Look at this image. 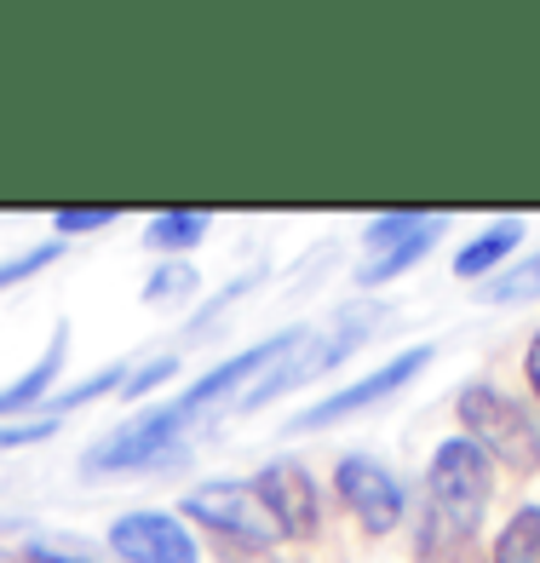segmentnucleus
I'll return each mask as SVG.
<instances>
[{"instance_id":"1","label":"nucleus","mask_w":540,"mask_h":563,"mask_svg":"<svg viewBox=\"0 0 540 563\" xmlns=\"http://www.w3.org/2000/svg\"><path fill=\"white\" fill-rule=\"evenodd\" d=\"M426 489H431L426 547H437V534H449V541H466V534L477 529V511H483L488 489H495V460H488L472 438H449L443 449L431 454Z\"/></svg>"},{"instance_id":"2","label":"nucleus","mask_w":540,"mask_h":563,"mask_svg":"<svg viewBox=\"0 0 540 563\" xmlns=\"http://www.w3.org/2000/svg\"><path fill=\"white\" fill-rule=\"evenodd\" d=\"M460 420H466V438L488 460H500V466H511V472H540V426L506 391L466 386L460 391Z\"/></svg>"},{"instance_id":"3","label":"nucleus","mask_w":540,"mask_h":563,"mask_svg":"<svg viewBox=\"0 0 540 563\" xmlns=\"http://www.w3.org/2000/svg\"><path fill=\"white\" fill-rule=\"evenodd\" d=\"M185 511H190L196 523L219 529L224 541L253 547V552H265V547H276V541H288L253 483H201V489L185 500Z\"/></svg>"},{"instance_id":"4","label":"nucleus","mask_w":540,"mask_h":563,"mask_svg":"<svg viewBox=\"0 0 540 563\" xmlns=\"http://www.w3.org/2000/svg\"><path fill=\"white\" fill-rule=\"evenodd\" d=\"M185 426H190V415L178 402L173 408H156V415H144L133 426L110 431V438L87 454V472H133V466H150V460H162L178 438H185Z\"/></svg>"},{"instance_id":"5","label":"nucleus","mask_w":540,"mask_h":563,"mask_svg":"<svg viewBox=\"0 0 540 563\" xmlns=\"http://www.w3.org/2000/svg\"><path fill=\"white\" fill-rule=\"evenodd\" d=\"M253 489H260V500L271 506V518L282 523V534L288 541H311L317 523H322V495L305 466H294V460H271V466H260V477H253Z\"/></svg>"},{"instance_id":"6","label":"nucleus","mask_w":540,"mask_h":563,"mask_svg":"<svg viewBox=\"0 0 540 563\" xmlns=\"http://www.w3.org/2000/svg\"><path fill=\"white\" fill-rule=\"evenodd\" d=\"M110 547L126 563H196V534L167 511H126L110 523Z\"/></svg>"},{"instance_id":"7","label":"nucleus","mask_w":540,"mask_h":563,"mask_svg":"<svg viewBox=\"0 0 540 563\" xmlns=\"http://www.w3.org/2000/svg\"><path fill=\"white\" fill-rule=\"evenodd\" d=\"M333 483H340V500L356 511V523H363L368 534H385V529L403 523L408 500L397 489V477L385 466H374V460H363V454L340 460V477H333Z\"/></svg>"},{"instance_id":"8","label":"nucleus","mask_w":540,"mask_h":563,"mask_svg":"<svg viewBox=\"0 0 540 563\" xmlns=\"http://www.w3.org/2000/svg\"><path fill=\"white\" fill-rule=\"evenodd\" d=\"M431 363V345H415V351H403V356H392L385 368H374L368 379H356V386H345V391H333L328 402H317V408H305V415L294 420V431H317V426H333V420H345V415H356V408H368V402H379V397H392L397 386H408L420 368Z\"/></svg>"},{"instance_id":"9","label":"nucleus","mask_w":540,"mask_h":563,"mask_svg":"<svg viewBox=\"0 0 540 563\" xmlns=\"http://www.w3.org/2000/svg\"><path fill=\"white\" fill-rule=\"evenodd\" d=\"M305 334H311V328H288V334H276V340H265V345H253V351H242V356H230L224 368H213L208 379H196V386H190L185 397H178V408H185V415L196 420L208 402H219V397H230V391H236L247 374H260V368L282 363V356H294V351L305 345Z\"/></svg>"},{"instance_id":"10","label":"nucleus","mask_w":540,"mask_h":563,"mask_svg":"<svg viewBox=\"0 0 540 563\" xmlns=\"http://www.w3.org/2000/svg\"><path fill=\"white\" fill-rule=\"evenodd\" d=\"M518 236H524V224H518V219L488 224L472 247H460V253H454V271H460V276H488V271H495L511 247H518Z\"/></svg>"},{"instance_id":"11","label":"nucleus","mask_w":540,"mask_h":563,"mask_svg":"<svg viewBox=\"0 0 540 563\" xmlns=\"http://www.w3.org/2000/svg\"><path fill=\"white\" fill-rule=\"evenodd\" d=\"M495 563H540V506L511 511V523L500 529Z\"/></svg>"},{"instance_id":"12","label":"nucleus","mask_w":540,"mask_h":563,"mask_svg":"<svg viewBox=\"0 0 540 563\" xmlns=\"http://www.w3.org/2000/svg\"><path fill=\"white\" fill-rule=\"evenodd\" d=\"M64 368V334H53V345H46V356H41V363L30 368V374H23L18 379V386H7V391H0V415H12V408H30L46 386H53V374Z\"/></svg>"},{"instance_id":"13","label":"nucleus","mask_w":540,"mask_h":563,"mask_svg":"<svg viewBox=\"0 0 540 563\" xmlns=\"http://www.w3.org/2000/svg\"><path fill=\"white\" fill-rule=\"evenodd\" d=\"M437 230H443V219H431V224L420 230V236H408V242H397V247H385L374 265H363V271H356V282H363V288H374V282H392L397 271H408V265H415L420 253L431 247V236H437Z\"/></svg>"},{"instance_id":"14","label":"nucleus","mask_w":540,"mask_h":563,"mask_svg":"<svg viewBox=\"0 0 540 563\" xmlns=\"http://www.w3.org/2000/svg\"><path fill=\"white\" fill-rule=\"evenodd\" d=\"M535 294H540V253H529L524 265H511L506 276H495V282L477 288V299H488V305H524Z\"/></svg>"},{"instance_id":"15","label":"nucleus","mask_w":540,"mask_h":563,"mask_svg":"<svg viewBox=\"0 0 540 563\" xmlns=\"http://www.w3.org/2000/svg\"><path fill=\"white\" fill-rule=\"evenodd\" d=\"M201 230H208V213H162L150 224V242L156 247H196Z\"/></svg>"},{"instance_id":"16","label":"nucleus","mask_w":540,"mask_h":563,"mask_svg":"<svg viewBox=\"0 0 540 563\" xmlns=\"http://www.w3.org/2000/svg\"><path fill=\"white\" fill-rule=\"evenodd\" d=\"M431 219H420V213H385V219H374L368 230H363V242L368 247H397V242H408V236H420Z\"/></svg>"},{"instance_id":"17","label":"nucleus","mask_w":540,"mask_h":563,"mask_svg":"<svg viewBox=\"0 0 540 563\" xmlns=\"http://www.w3.org/2000/svg\"><path fill=\"white\" fill-rule=\"evenodd\" d=\"M53 260H58V242H46V247H30V253H18V260H7V265H0V288H12V282H23V276L46 271Z\"/></svg>"},{"instance_id":"18","label":"nucleus","mask_w":540,"mask_h":563,"mask_svg":"<svg viewBox=\"0 0 540 563\" xmlns=\"http://www.w3.org/2000/svg\"><path fill=\"white\" fill-rule=\"evenodd\" d=\"M196 288V271L190 265H162L156 276H150V288H144V299L156 305V299H173V294H190Z\"/></svg>"},{"instance_id":"19","label":"nucleus","mask_w":540,"mask_h":563,"mask_svg":"<svg viewBox=\"0 0 540 563\" xmlns=\"http://www.w3.org/2000/svg\"><path fill=\"white\" fill-rule=\"evenodd\" d=\"M115 219V208H58L53 224L64 230V236H75V230H104Z\"/></svg>"},{"instance_id":"20","label":"nucleus","mask_w":540,"mask_h":563,"mask_svg":"<svg viewBox=\"0 0 540 563\" xmlns=\"http://www.w3.org/2000/svg\"><path fill=\"white\" fill-rule=\"evenodd\" d=\"M173 374H178V363H173V356H156V363H150V368H139L133 379H121V391H126V397H144V391H156L162 379H173Z\"/></svg>"},{"instance_id":"21","label":"nucleus","mask_w":540,"mask_h":563,"mask_svg":"<svg viewBox=\"0 0 540 563\" xmlns=\"http://www.w3.org/2000/svg\"><path fill=\"white\" fill-rule=\"evenodd\" d=\"M58 420H30V426H0V449H18V443H35V438H53Z\"/></svg>"},{"instance_id":"22","label":"nucleus","mask_w":540,"mask_h":563,"mask_svg":"<svg viewBox=\"0 0 540 563\" xmlns=\"http://www.w3.org/2000/svg\"><path fill=\"white\" fill-rule=\"evenodd\" d=\"M524 374H529V386H535V397H540V334L529 340V356H524Z\"/></svg>"},{"instance_id":"23","label":"nucleus","mask_w":540,"mask_h":563,"mask_svg":"<svg viewBox=\"0 0 540 563\" xmlns=\"http://www.w3.org/2000/svg\"><path fill=\"white\" fill-rule=\"evenodd\" d=\"M30 563H87V558H58V552H41V547H35Z\"/></svg>"}]
</instances>
